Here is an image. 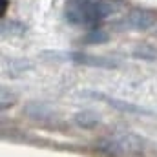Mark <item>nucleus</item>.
<instances>
[{
  "label": "nucleus",
  "mask_w": 157,
  "mask_h": 157,
  "mask_svg": "<svg viewBox=\"0 0 157 157\" xmlns=\"http://www.w3.org/2000/svg\"><path fill=\"white\" fill-rule=\"evenodd\" d=\"M95 148L108 157H135L146 150V141L135 133H122L117 137L101 139Z\"/></svg>",
  "instance_id": "nucleus-1"
},
{
  "label": "nucleus",
  "mask_w": 157,
  "mask_h": 157,
  "mask_svg": "<svg viewBox=\"0 0 157 157\" xmlns=\"http://www.w3.org/2000/svg\"><path fill=\"white\" fill-rule=\"evenodd\" d=\"M42 55L44 57H49V59L70 60L73 64L88 66V68H97V70H115V68H119V60L110 59V57H102V55H90V53H78V51H66V53L44 51Z\"/></svg>",
  "instance_id": "nucleus-2"
},
{
  "label": "nucleus",
  "mask_w": 157,
  "mask_h": 157,
  "mask_svg": "<svg viewBox=\"0 0 157 157\" xmlns=\"http://www.w3.org/2000/svg\"><path fill=\"white\" fill-rule=\"evenodd\" d=\"M155 17L152 11L148 9H132L126 17H122V20L119 22L121 29H128V31H146L154 26Z\"/></svg>",
  "instance_id": "nucleus-3"
},
{
  "label": "nucleus",
  "mask_w": 157,
  "mask_h": 157,
  "mask_svg": "<svg viewBox=\"0 0 157 157\" xmlns=\"http://www.w3.org/2000/svg\"><path fill=\"white\" fill-rule=\"evenodd\" d=\"M82 95L86 97H91V99H97V101H104L106 104L113 106L115 110L122 112V113H132V115H152L150 110L143 108V106H137V104H132V102H126L122 99H115V97H108L101 91H82Z\"/></svg>",
  "instance_id": "nucleus-4"
},
{
  "label": "nucleus",
  "mask_w": 157,
  "mask_h": 157,
  "mask_svg": "<svg viewBox=\"0 0 157 157\" xmlns=\"http://www.w3.org/2000/svg\"><path fill=\"white\" fill-rule=\"evenodd\" d=\"M24 113L33 121H48L55 115V110L42 101H29L24 104Z\"/></svg>",
  "instance_id": "nucleus-5"
},
{
  "label": "nucleus",
  "mask_w": 157,
  "mask_h": 157,
  "mask_svg": "<svg viewBox=\"0 0 157 157\" xmlns=\"http://www.w3.org/2000/svg\"><path fill=\"white\" fill-rule=\"evenodd\" d=\"M73 122L77 124L78 128H84V130H93L95 126L101 124V115L97 112H91V110H80L73 115Z\"/></svg>",
  "instance_id": "nucleus-6"
},
{
  "label": "nucleus",
  "mask_w": 157,
  "mask_h": 157,
  "mask_svg": "<svg viewBox=\"0 0 157 157\" xmlns=\"http://www.w3.org/2000/svg\"><path fill=\"white\" fill-rule=\"evenodd\" d=\"M108 40H110V35L104 29H91L84 37V44H106Z\"/></svg>",
  "instance_id": "nucleus-7"
},
{
  "label": "nucleus",
  "mask_w": 157,
  "mask_h": 157,
  "mask_svg": "<svg viewBox=\"0 0 157 157\" xmlns=\"http://www.w3.org/2000/svg\"><path fill=\"white\" fill-rule=\"evenodd\" d=\"M133 57L135 59H144V60H154L157 57V53L155 49H152L148 46H139V48L133 49Z\"/></svg>",
  "instance_id": "nucleus-8"
},
{
  "label": "nucleus",
  "mask_w": 157,
  "mask_h": 157,
  "mask_svg": "<svg viewBox=\"0 0 157 157\" xmlns=\"http://www.w3.org/2000/svg\"><path fill=\"white\" fill-rule=\"evenodd\" d=\"M6 31L7 33H15V35H22L24 31H26V26L24 24H20V22H9V24H2V33L6 35Z\"/></svg>",
  "instance_id": "nucleus-9"
},
{
  "label": "nucleus",
  "mask_w": 157,
  "mask_h": 157,
  "mask_svg": "<svg viewBox=\"0 0 157 157\" xmlns=\"http://www.w3.org/2000/svg\"><path fill=\"white\" fill-rule=\"evenodd\" d=\"M102 2L104 0H70L71 6H80V7H93V6H99Z\"/></svg>",
  "instance_id": "nucleus-10"
},
{
  "label": "nucleus",
  "mask_w": 157,
  "mask_h": 157,
  "mask_svg": "<svg viewBox=\"0 0 157 157\" xmlns=\"http://www.w3.org/2000/svg\"><path fill=\"white\" fill-rule=\"evenodd\" d=\"M6 9H7V0H0V13H2V17L6 15Z\"/></svg>",
  "instance_id": "nucleus-11"
}]
</instances>
